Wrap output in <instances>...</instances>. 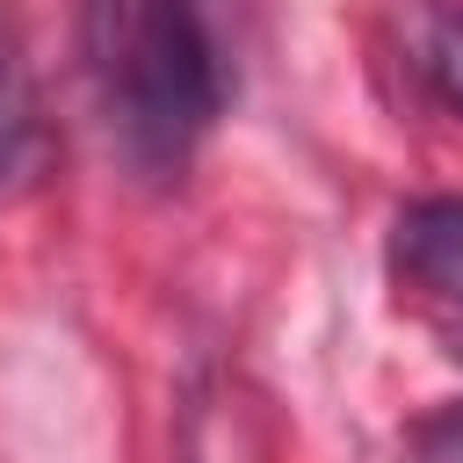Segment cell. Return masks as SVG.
<instances>
[{
	"label": "cell",
	"mask_w": 463,
	"mask_h": 463,
	"mask_svg": "<svg viewBox=\"0 0 463 463\" xmlns=\"http://www.w3.org/2000/svg\"><path fill=\"white\" fill-rule=\"evenodd\" d=\"M80 51L116 152L137 174H181L217 123L232 72L203 0H80Z\"/></svg>",
	"instance_id": "cell-1"
},
{
	"label": "cell",
	"mask_w": 463,
	"mask_h": 463,
	"mask_svg": "<svg viewBox=\"0 0 463 463\" xmlns=\"http://www.w3.org/2000/svg\"><path fill=\"white\" fill-rule=\"evenodd\" d=\"M391 260H398L405 289H420L441 311H463V203H449V195L412 203L391 232Z\"/></svg>",
	"instance_id": "cell-2"
},
{
	"label": "cell",
	"mask_w": 463,
	"mask_h": 463,
	"mask_svg": "<svg viewBox=\"0 0 463 463\" xmlns=\"http://www.w3.org/2000/svg\"><path fill=\"white\" fill-rule=\"evenodd\" d=\"M36 152H43L36 87H29V65L14 58V43L0 36V181H7V174H29Z\"/></svg>",
	"instance_id": "cell-3"
},
{
	"label": "cell",
	"mask_w": 463,
	"mask_h": 463,
	"mask_svg": "<svg viewBox=\"0 0 463 463\" xmlns=\"http://www.w3.org/2000/svg\"><path fill=\"white\" fill-rule=\"evenodd\" d=\"M405 463H463V398H449V405H434L427 420H412Z\"/></svg>",
	"instance_id": "cell-4"
},
{
	"label": "cell",
	"mask_w": 463,
	"mask_h": 463,
	"mask_svg": "<svg viewBox=\"0 0 463 463\" xmlns=\"http://www.w3.org/2000/svg\"><path fill=\"white\" fill-rule=\"evenodd\" d=\"M434 80H441L449 101H463V22L434 36Z\"/></svg>",
	"instance_id": "cell-5"
}]
</instances>
